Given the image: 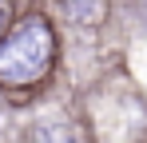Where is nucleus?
<instances>
[{"label": "nucleus", "instance_id": "nucleus-1", "mask_svg": "<svg viewBox=\"0 0 147 143\" xmlns=\"http://www.w3.org/2000/svg\"><path fill=\"white\" fill-rule=\"evenodd\" d=\"M56 60V32L44 16H24L0 40V84L4 88H32L52 72Z\"/></svg>", "mask_w": 147, "mask_h": 143}, {"label": "nucleus", "instance_id": "nucleus-2", "mask_svg": "<svg viewBox=\"0 0 147 143\" xmlns=\"http://www.w3.org/2000/svg\"><path fill=\"white\" fill-rule=\"evenodd\" d=\"M4 28H8V0H0V40H4Z\"/></svg>", "mask_w": 147, "mask_h": 143}]
</instances>
